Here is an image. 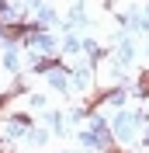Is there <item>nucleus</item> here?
Returning <instances> with one entry per match:
<instances>
[{"label": "nucleus", "mask_w": 149, "mask_h": 153, "mask_svg": "<svg viewBox=\"0 0 149 153\" xmlns=\"http://www.w3.org/2000/svg\"><path fill=\"white\" fill-rule=\"evenodd\" d=\"M38 21H42V25H49V21H56V10H52V7H49V4H38Z\"/></svg>", "instance_id": "nucleus-4"}, {"label": "nucleus", "mask_w": 149, "mask_h": 153, "mask_svg": "<svg viewBox=\"0 0 149 153\" xmlns=\"http://www.w3.org/2000/svg\"><path fill=\"white\" fill-rule=\"evenodd\" d=\"M139 94H142V97H149V70L139 76Z\"/></svg>", "instance_id": "nucleus-5"}, {"label": "nucleus", "mask_w": 149, "mask_h": 153, "mask_svg": "<svg viewBox=\"0 0 149 153\" xmlns=\"http://www.w3.org/2000/svg\"><path fill=\"white\" fill-rule=\"evenodd\" d=\"M7 122H10V125H7V136H10V139H21V136L31 132V115H28V111H14Z\"/></svg>", "instance_id": "nucleus-1"}, {"label": "nucleus", "mask_w": 149, "mask_h": 153, "mask_svg": "<svg viewBox=\"0 0 149 153\" xmlns=\"http://www.w3.org/2000/svg\"><path fill=\"white\" fill-rule=\"evenodd\" d=\"M45 139H49V132H42V129H38V132H31V143H38V146H42Z\"/></svg>", "instance_id": "nucleus-6"}, {"label": "nucleus", "mask_w": 149, "mask_h": 153, "mask_svg": "<svg viewBox=\"0 0 149 153\" xmlns=\"http://www.w3.org/2000/svg\"><path fill=\"white\" fill-rule=\"evenodd\" d=\"M49 87H56L59 94H66V87H69V80H66V70H59V73H49Z\"/></svg>", "instance_id": "nucleus-2"}, {"label": "nucleus", "mask_w": 149, "mask_h": 153, "mask_svg": "<svg viewBox=\"0 0 149 153\" xmlns=\"http://www.w3.org/2000/svg\"><path fill=\"white\" fill-rule=\"evenodd\" d=\"M4 66H7L10 73H18V70H21V56H18V49H14V45L7 49V56H4Z\"/></svg>", "instance_id": "nucleus-3"}, {"label": "nucleus", "mask_w": 149, "mask_h": 153, "mask_svg": "<svg viewBox=\"0 0 149 153\" xmlns=\"http://www.w3.org/2000/svg\"><path fill=\"white\" fill-rule=\"evenodd\" d=\"M7 101H10V94H0V108H4V105H7Z\"/></svg>", "instance_id": "nucleus-7"}]
</instances>
